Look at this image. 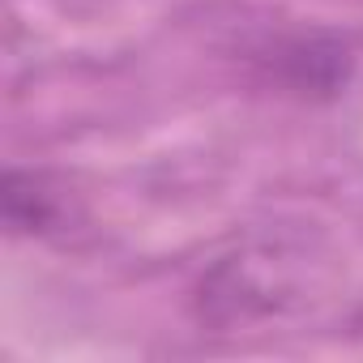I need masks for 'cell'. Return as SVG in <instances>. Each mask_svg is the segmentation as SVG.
<instances>
[{"label": "cell", "instance_id": "2", "mask_svg": "<svg viewBox=\"0 0 363 363\" xmlns=\"http://www.w3.org/2000/svg\"><path fill=\"white\" fill-rule=\"evenodd\" d=\"M69 218V197L48 171H5V227L13 235H48Z\"/></svg>", "mask_w": 363, "mask_h": 363}, {"label": "cell", "instance_id": "1", "mask_svg": "<svg viewBox=\"0 0 363 363\" xmlns=\"http://www.w3.org/2000/svg\"><path fill=\"white\" fill-rule=\"evenodd\" d=\"M350 48L325 35H291L278 39L265 56V77L299 99H333L350 82Z\"/></svg>", "mask_w": 363, "mask_h": 363}]
</instances>
